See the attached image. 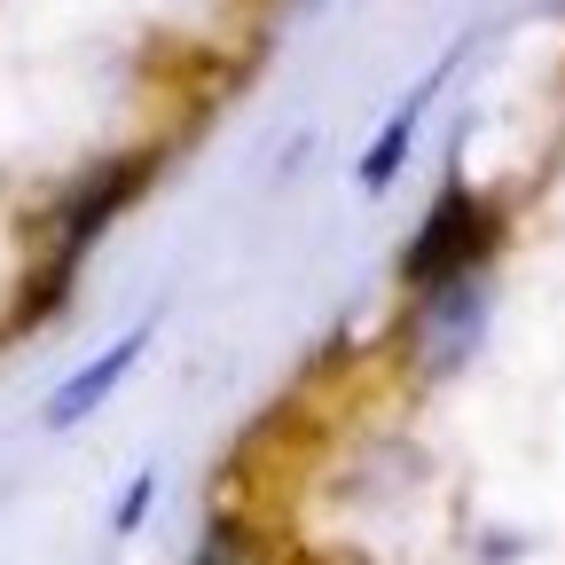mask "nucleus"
<instances>
[{"instance_id": "39448f33", "label": "nucleus", "mask_w": 565, "mask_h": 565, "mask_svg": "<svg viewBox=\"0 0 565 565\" xmlns=\"http://www.w3.org/2000/svg\"><path fill=\"white\" fill-rule=\"evenodd\" d=\"M433 87H440V79H424V87H416V95L401 103V118H393V126H385V134L370 141V150H362V166H353V181H362L370 196H377V189H385V181L401 173V158H408V134H416V118H424V103H433Z\"/></svg>"}, {"instance_id": "20e7f679", "label": "nucleus", "mask_w": 565, "mask_h": 565, "mask_svg": "<svg viewBox=\"0 0 565 565\" xmlns=\"http://www.w3.org/2000/svg\"><path fill=\"white\" fill-rule=\"evenodd\" d=\"M416 338H424V362H433V370H456L471 353V338H479V282L471 275L440 282V291L424 299V315H416Z\"/></svg>"}, {"instance_id": "7ed1b4c3", "label": "nucleus", "mask_w": 565, "mask_h": 565, "mask_svg": "<svg viewBox=\"0 0 565 565\" xmlns=\"http://www.w3.org/2000/svg\"><path fill=\"white\" fill-rule=\"evenodd\" d=\"M141 345H150V322H134L126 338H110V345L95 353V362H87L79 377L63 385V393H47V424H55V433H63V424H79V416H95V408L118 393V377L141 362Z\"/></svg>"}, {"instance_id": "f03ea898", "label": "nucleus", "mask_w": 565, "mask_h": 565, "mask_svg": "<svg viewBox=\"0 0 565 565\" xmlns=\"http://www.w3.org/2000/svg\"><path fill=\"white\" fill-rule=\"evenodd\" d=\"M134 189H141V166H103V173H95V181H87L79 196L63 204V236H55V267H47V291H40V299H55L63 282H71L79 252H87V244H95V236H103V228L118 221V204H126Z\"/></svg>"}, {"instance_id": "0eeeda50", "label": "nucleus", "mask_w": 565, "mask_h": 565, "mask_svg": "<svg viewBox=\"0 0 565 565\" xmlns=\"http://www.w3.org/2000/svg\"><path fill=\"white\" fill-rule=\"evenodd\" d=\"M196 565H228V534H212V550H204Z\"/></svg>"}, {"instance_id": "423d86ee", "label": "nucleus", "mask_w": 565, "mask_h": 565, "mask_svg": "<svg viewBox=\"0 0 565 565\" xmlns=\"http://www.w3.org/2000/svg\"><path fill=\"white\" fill-rule=\"evenodd\" d=\"M150 494H158V479L141 471V479L126 487V503H118V519H110V526H118V534H134V526H141V511H150Z\"/></svg>"}, {"instance_id": "f257e3e1", "label": "nucleus", "mask_w": 565, "mask_h": 565, "mask_svg": "<svg viewBox=\"0 0 565 565\" xmlns=\"http://www.w3.org/2000/svg\"><path fill=\"white\" fill-rule=\"evenodd\" d=\"M487 244H494V212L471 196V189H448L440 204H433V221L416 228V244H408V282H424V291H440V282H463L479 259H487Z\"/></svg>"}]
</instances>
